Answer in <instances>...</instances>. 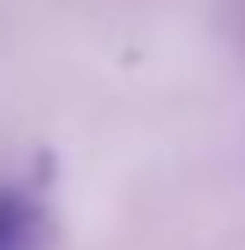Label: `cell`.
<instances>
[{"mask_svg":"<svg viewBox=\"0 0 245 250\" xmlns=\"http://www.w3.org/2000/svg\"><path fill=\"white\" fill-rule=\"evenodd\" d=\"M53 218L32 187H0V250H48Z\"/></svg>","mask_w":245,"mask_h":250,"instance_id":"obj_1","label":"cell"}]
</instances>
